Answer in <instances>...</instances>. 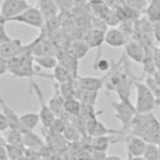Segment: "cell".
I'll list each match as a JSON object with an SVG mask.
<instances>
[{
  "label": "cell",
  "mask_w": 160,
  "mask_h": 160,
  "mask_svg": "<svg viewBox=\"0 0 160 160\" xmlns=\"http://www.w3.org/2000/svg\"><path fill=\"white\" fill-rule=\"evenodd\" d=\"M146 141L138 136V135H132L126 141V148H128V154L130 156H142L145 148H146Z\"/></svg>",
  "instance_id": "14"
},
{
  "label": "cell",
  "mask_w": 160,
  "mask_h": 160,
  "mask_svg": "<svg viewBox=\"0 0 160 160\" xmlns=\"http://www.w3.org/2000/svg\"><path fill=\"white\" fill-rule=\"evenodd\" d=\"M6 145V144H5ZM4 144H0V160H8V151H6V146Z\"/></svg>",
  "instance_id": "42"
},
{
  "label": "cell",
  "mask_w": 160,
  "mask_h": 160,
  "mask_svg": "<svg viewBox=\"0 0 160 160\" xmlns=\"http://www.w3.org/2000/svg\"><path fill=\"white\" fill-rule=\"evenodd\" d=\"M39 160H51V159H49V158H44V156H40V159Z\"/></svg>",
  "instance_id": "49"
},
{
  "label": "cell",
  "mask_w": 160,
  "mask_h": 160,
  "mask_svg": "<svg viewBox=\"0 0 160 160\" xmlns=\"http://www.w3.org/2000/svg\"><path fill=\"white\" fill-rule=\"evenodd\" d=\"M18 160H30V158H29V156H28V155L25 154V155H22L21 158H19Z\"/></svg>",
  "instance_id": "47"
},
{
  "label": "cell",
  "mask_w": 160,
  "mask_h": 160,
  "mask_svg": "<svg viewBox=\"0 0 160 160\" xmlns=\"http://www.w3.org/2000/svg\"><path fill=\"white\" fill-rule=\"evenodd\" d=\"M29 6L26 0H2L0 4V20L10 21V19L18 16Z\"/></svg>",
  "instance_id": "7"
},
{
  "label": "cell",
  "mask_w": 160,
  "mask_h": 160,
  "mask_svg": "<svg viewBox=\"0 0 160 160\" xmlns=\"http://www.w3.org/2000/svg\"><path fill=\"white\" fill-rule=\"evenodd\" d=\"M20 121L25 130H34L40 121V115L36 112H26L20 115Z\"/></svg>",
  "instance_id": "25"
},
{
  "label": "cell",
  "mask_w": 160,
  "mask_h": 160,
  "mask_svg": "<svg viewBox=\"0 0 160 160\" xmlns=\"http://www.w3.org/2000/svg\"><path fill=\"white\" fill-rule=\"evenodd\" d=\"M34 55L29 50L28 45H25V49L20 54L8 60V71L15 78H28L30 79V81L34 80V76L52 78V75L36 71L34 68Z\"/></svg>",
  "instance_id": "1"
},
{
  "label": "cell",
  "mask_w": 160,
  "mask_h": 160,
  "mask_svg": "<svg viewBox=\"0 0 160 160\" xmlns=\"http://www.w3.org/2000/svg\"><path fill=\"white\" fill-rule=\"evenodd\" d=\"M112 142L111 135H101V136H90L89 139V148L94 150L106 151L109 145Z\"/></svg>",
  "instance_id": "19"
},
{
  "label": "cell",
  "mask_w": 160,
  "mask_h": 160,
  "mask_svg": "<svg viewBox=\"0 0 160 160\" xmlns=\"http://www.w3.org/2000/svg\"><path fill=\"white\" fill-rule=\"evenodd\" d=\"M84 41L89 45L90 49L100 48L101 44L105 42V31L96 28H90L84 35Z\"/></svg>",
  "instance_id": "15"
},
{
  "label": "cell",
  "mask_w": 160,
  "mask_h": 160,
  "mask_svg": "<svg viewBox=\"0 0 160 160\" xmlns=\"http://www.w3.org/2000/svg\"><path fill=\"white\" fill-rule=\"evenodd\" d=\"M104 160H121V158H119V156H116V155H109V156H106Z\"/></svg>",
  "instance_id": "44"
},
{
  "label": "cell",
  "mask_w": 160,
  "mask_h": 160,
  "mask_svg": "<svg viewBox=\"0 0 160 160\" xmlns=\"http://www.w3.org/2000/svg\"><path fill=\"white\" fill-rule=\"evenodd\" d=\"M141 64H142V68H144V72L146 75H154L155 71L158 70L156 69V65L154 62V59H152V51L146 52V55H145V58H144V60H142Z\"/></svg>",
  "instance_id": "30"
},
{
  "label": "cell",
  "mask_w": 160,
  "mask_h": 160,
  "mask_svg": "<svg viewBox=\"0 0 160 160\" xmlns=\"http://www.w3.org/2000/svg\"><path fill=\"white\" fill-rule=\"evenodd\" d=\"M34 61L38 66L45 70L54 69L59 64V59L56 55H42V56H34Z\"/></svg>",
  "instance_id": "23"
},
{
  "label": "cell",
  "mask_w": 160,
  "mask_h": 160,
  "mask_svg": "<svg viewBox=\"0 0 160 160\" xmlns=\"http://www.w3.org/2000/svg\"><path fill=\"white\" fill-rule=\"evenodd\" d=\"M9 39H11V38L8 35V32H6V30H5L4 21H1V22H0V44L4 42V41H6V40H9Z\"/></svg>",
  "instance_id": "40"
},
{
  "label": "cell",
  "mask_w": 160,
  "mask_h": 160,
  "mask_svg": "<svg viewBox=\"0 0 160 160\" xmlns=\"http://www.w3.org/2000/svg\"><path fill=\"white\" fill-rule=\"evenodd\" d=\"M6 151H8V158L10 160H18L26 152V148L24 145H12V144H6Z\"/></svg>",
  "instance_id": "28"
},
{
  "label": "cell",
  "mask_w": 160,
  "mask_h": 160,
  "mask_svg": "<svg viewBox=\"0 0 160 160\" xmlns=\"http://www.w3.org/2000/svg\"><path fill=\"white\" fill-rule=\"evenodd\" d=\"M58 59H59V62L61 65H64L66 69H69L71 71V74L78 78V70H79V59L75 58L69 50H62L60 52H58Z\"/></svg>",
  "instance_id": "13"
},
{
  "label": "cell",
  "mask_w": 160,
  "mask_h": 160,
  "mask_svg": "<svg viewBox=\"0 0 160 160\" xmlns=\"http://www.w3.org/2000/svg\"><path fill=\"white\" fill-rule=\"evenodd\" d=\"M124 48H125V54L129 59H131L132 61L139 62V64L142 62V60L146 55V50L140 41L135 40V39H129Z\"/></svg>",
  "instance_id": "11"
},
{
  "label": "cell",
  "mask_w": 160,
  "mask_h": 160,
  "mask_svg": "<svg viewBox=\"0 0 160 160\" xmlns=\"http://www.w3.org/2000/svg\"><path fill=\"white\" fill-rule=\"evenodd\" d=\"M111 61H109L108 59H99V55L95 59L94 62V69L98 71H109L111 69Z\"/></svg>",
  "instance_id": "34"
},
{
  "label": "cell",
  "mask_w": 160,
  "mask_h": 160,
  "mask_svg": "<svg viewBox=\"0 0 160 160\" xmlns=\"http://www.w3.org/2000/svg\"><path fill=\"white\" fill-rule=\"evenodd\" d=\"M8 160H10V159H8Z\"/></svg>",
  "instance_id": "51"
},
{
  "label": "cell",
  "mask_w": 160,
  "mask_h": 160,
  "mask_svg": "<svg viewBox=\"0 0 160 160\" xmlns=\"http://www.w3.org/2000/svg\"><path fill=\"white\" fill-rule=\"evenodd\" d=\"M149 1H150V0H149Z\"/></svg>",
  "instance_id": "52"
},
{
  "label": "cell",
  "mask_w": 160,
  "mask_h": 160,
  "mask_svg": "<svg viewBox=\"0 0 160 160\" xmlns=\"http://www.w3.org/2000/svg\"><path fill=\"white\" fill-rule=\"evenodd\" d=\"M134 86L136 90L135 106H136L138 112L139 114L151 112L158 106V101H156L154 92L151 91V89L149 88V85L145 81H140L136 78H134Z\"/></svg>",
  "instance_id": "3"
},
{
  "label": "cell",
  "mask_w": 160,
  "mask_h": 160,
  "mask_svg": "<svg viewBox=\"0 0 160 160\" xmlns=\"http://www.w3.org/2000/svg\"><path fill=\"white\" fill-rule=\"evenodd\" d=\"M89 154H90L91 160H104V159L108 156V155H106V151L94 150V149H90V148H89Z\"/></svg>",
  "instance_id": "37"
},
{
  "label": "cell",
  "mask_w": 160,
  "mask_h": 160,
  "mask_svg": "<svg viewBox=\"0 0 160 160\" xmlns=\"http://www.w3.org/2000/svg\"><path fill=\"white\" fill-rule=\"evenodd\" d=\"M98 94L99 91H94V90H86V89H81L76 86V92H75V98L82 102V104H89V105H95L96 99H98Z\"/></svg>",
  "instance_id": "20"
},
{
  "label": "cell",
  "mask_w": 160,
  "mask_h": 160,
  "mask_svg": "<svg viewBox=\"0 0 160 160\" xmlns=\"http://www.w3.org/2000/svg\"><path fill=\"white\" fill-rule=\"evenodd\" d=\"M5 140H6V144L24 145V131L10 128L5 131Z\"/></svg>",
  "instance_id": "24"
},
{
  "label": "cell",
  "mask_w": 160,
  "mask_h": 160,
  "mask_svg": "<svg viewBox=\"0 0 160 160\" xmlns=\"http://www.w3.org/2000/svg\"><path fill=\"white\" fill-rule=\"evenodd\" d=\"M152 34H154L155 41H158L160 44V20L152 22Z\"/></svg>",
  "instance_id": "39"
},
{
  "label": "cell",
  "mask_w": 160,
  "mask_h": 160,
  "mask_svg": "<svg viewBox=\"0 0 160 160\" xmlns=\"http://www.w3.org/2000/svg\"><path fill=\"white\" fill-rule=\"evenodd\" d=\"M50 109L54 111V114L56 116H61V114L64 112V104H65V98L61 95L60 90H59V84H55V91L52 98L50 99V101L48 102Z\"/></svg>",
  "instance_id": "17"
},
{
  "label": "cell",
  "mask_w": 160,
  "mask_h": 160,
  "mask_svg": "<svg viewBox=\"0 0 160 160\" xmlns=\"http://www.w3.org/2000/svg\"><path fill=\"white\" fill-rule=\"evenodd\" d=\"M45 145L44 140L36 135L32 130H25L24 131V146L28 149H34V150H40Z\"/></svg>",
  "instance_id": "18"
},
{
  "label": "cell",
  "mask_w": 160,
  "mask_h": 160,
  "mask_svg": "<svg viewBox=\"0 0 160 160\" xmlns=\"http://www.w3.org/2000/svg\"><path fill=\"white\" fill-rule=\"evenodd\" d=\"M108 76H109V71H106V74L104 76H101V78H98V76H80V75H78V78L75 79V84H76L78 88H81V89L99 91L102 86H105Z\"/></svg>",
  "instance_id": "9"
},
{
  "label": "cell",
  "mask_w": 160,
  "mask_h": 160,
  "mask_svg": "<svg viewBox=\"0 0 160 160\" xmlns=\"http://www.w3.org/2000/svg\"><path fill=\"white\" fill-rule=\"evenodd\" d=\"M130 128L132 129V135L142 138L146 142L160 145V122L151 112H138L132 119Z\"/></svg>",
  "instance_id": "2"
},
{
  "label": "cell",
  "mask_w": 160,
  "mask_h": 160,
  "mask_svg": "<svg viewBox=\"0 0 160 160\" xmlns=\"http://www.w3.org/2000/svg\"><path fill=\"white\" fill-rule=\"evenodd\" d=\"M66 121L62 119V118H59V116H56L55 118V120L52 121V124H51V126L48 129L51 134H58V135H62V132H64V130H65V128H66Z\"/></svg>",
  "instance_id": "32"
},
{
  "label": "cell",
  "mask_w": 160,
  "mask_h": 160,
  "mask_svg": "<svg viewBox=\"0 0 160 160\" xmlns=\"http://www.w3.org/2000/svg\"><path fill=\"white\" fill-rule=\"evenodd\" d=\"M8 129H10L9 119L6 118V115L4 112H0V132L1 131H6Z\"/></svg>",
  "instance_id": "38"
},
{
  "label": "cell",
  "mask_w": 160,
  "mask_h": 160,
  "mask_svg": "<svg viewBox=\"0 0 160 160\" xmlns=\"http://www.w3.org/2000/svg\"><path fill=\"white\" fill-rule=\"evenodd\" d=\"M149 4H151V5L156 6L158 9H160V0H150V1H149Z\"/></svg>",
  "instance_id": "45"
},
{
  "label": "cell",
  "mask_w": 160,
  "mask_h": 160,
  "mask_svg": "<svg viewBox=\"0 0 160 160\" xmlns=\"http://www.w3.org/2000/svg\"><path fill=\"white\" fill-rule=\"evenodd\" d=\"M60 12H68L75 8V0H55Z\"/></svg>",
  "instance_id": "36"
},
{
  "label": "cell",
  "mask_w": 160,
  "mask_h": 160,
  "mask_svg": "<svg viewBox=\"0 0 160 160\" xmlns=\"http://www.w3.org/2000/svg\"><path fill=\"white\" fill-rule=\"evenodd\" d=\"M36 6L41 11V14L44 15L45 20H49V19L55 18V16H59V14H60L55 0H38L36 1Z\"/></svg>",
  "instance_id": "16"
},
{
  "label": "cell",
  "mask_w": 160,
  "mask_h": 160,
  "mask_svg": "<svg viewBox=\"0 0 160 160\" xmlns=\"http://www.w3.org/2000/svg\"><path fill=\"white\" fill-rule=\"evenodd\" d=\"M128 160H146V159H145L144 156H130V155H129Z\"/></svg>",
  "instance_id": "46"
},
{
  "label": "cell",
  "mask_w": 160,
  "mask_h": 160,
  "mask_svg": "<svg viewBox=\"0 0 160 160\" xmlns=\"http://www.w3.org/2000/svg\"><path fill=\"white\" fill-rule=\"evenodd\" d=\"M152 76H154L155 81H156V82L160 85V70H156V71H155V74H154Z\"/></svg>",
  "instance_id": "43"
},
{
  "label": "cell",
  "mask_w": 160,
  "mask_h": 160,
  "mask_svg": "<svg viewBox=\"0 0 160 160\" xmlns=\"http://www.w3.org/2000/svg\"><path fill=\"white\" fill-rule=\"evenodd\" d=\"M29 50L34 56H42V55H58L59 48L56 44L50 39L49 34L41 29L40 35L30 44H28Z\"/></svg>",
  "instance_id": "4"
},
{
  "label": "cell",
  "mask_w": 160,
  "mask_h": 160,
  "mask_svg": "<svg viewBox=\"0 0 160 160\" xmlns=\"http://www.w3.org/2000/svg\"><path fill=\"white\" fill-rule=\"evenodd\" d=\"M64 109H65V111H68V112H69V114H71V115H80L81 102H80L76 98L65 99Z\"/></svg>",
  "instance_id": "29"
},
{
  "label": "cell",
  "mask_w": 160,
  "mask_h": 160,
  "mask_svg": "<svg viewBox=\"0 0 160 160\" xmlns=\"http://www.w3.org/2000/svg\"><path fill=\"white\" fill-rule=\"evenodd\" d=\"M159 160H160V145H159Z\"/></svg>",
  "instance_id": "50"
},
{
  "label": "cell",
  "mask_w": 160,
  "mask_h": 160,
  "mask_svg": "<svg viewBox=\"0 0 160 160\" xmlns=\"http://www.w3.org/2000/svg\"><path fill=\"white\" fill-rule=\"evenodd\" d=\"M125 1L129 6H131L132 9H135L139 12L145 11L149 5V0H125Z\"/></svg>",
  "instance_id": "35"
},
{
  "label": "cell",
  "mask_w": 160,
  "mask_h": 160,
  "mask_svg": "<svg viewBox=\"0 0 160 160\" xmlns=\"http://www.w3.org/2000/svg\"><path fill=\"white\" fill-rule=\"evenodd\" d=\"M0 144H4V145L6 144V140H5V138H1V136H0Z\"/></svg>",
  "instance_id": "48"
},
{
  "label": "cell",
  "mask_w": 160,
  "mask_h": 160,
  "mask_svg": "<svg viewBox=\"0 0 160 160\" xmlns=\"http://www.w3.org/2000/svg\"><path fill=\"white\" fill-rule=\"evenodd\" d=\"M8 71V60L0 56V75L5 74Z\"/></svg>",
  "instance_id": "41"
},
{
  "label": "cell",
  "mask_w": 160,
  "mask_h": 160,
  "mask_svg": "<svg viewBox=\"0 0 160 160\" xmlns=\"http://www.w3.org/2000/svg\"><path fill=\"white\" fill-rule=\"evenodd\" d=\"M142 156L146 160H159V145L154 142H148Z\"/></svg>",
  "instance_id": "31"
},
{
  "label": "cell",
  "mask_w": 160,
  "mask_h": 160,
  "mask_svg": "<svg viewBox=\"0 0 160 160\" xmlns=\"http://www.w3.org/2000/svg\"><path fill=\"white\" fill-rule=\"evenodd\" d=\"M52 79L56 80L58 84H61V82H65V81H69V80H72V79H76L71 71L69 69H66L64 65H61L60 62L54 68V72H52Z\"/></svg>",
  "instance_id": "22"
},
{
  "label": "cell",
  "mask_w": 160,
  "mask_h": 160,
  "mask_svg": "<svg viewBox=\"0 0 160 160\" xmlns=\"http://www.w3.org/2000/svg\"><path fill=\"white\" fill-rule=\"evenodd\" d=\"M129 38L116 26H112L105 31V44L112 48H121L125 46Z\"/></svg>",
  "instance_id": "12"
},
{
  "label": "cell",
  "mask_w": 160,
  "mask_h": 160,
  "mask_svg": "<svg viewBox=\"0 0 160 160\" xmlns=\"http://www.w3.org/2000/svg\"><path fill=\"white\" fill-rule=\"evenodd\" d=\"M145 16L151 21V22H155V21H159L160 20V9H158L156 6L149 4L146 10H145Z\"/></svg>",
  "instance_id": "33"
},
{
  "label": "cell",
  "mask_w": 160,
  "mask_h": 160,
  "mask_svg": "<svg viewBox=\"0 0 160 160\" xmlns=\"http://www.w3.org/2000/svg\"><path fill=\"white\" fill-rule=\"evenodd\" d=\"M59 90H60L61 95H62L65 99L75 98V92H76V84H75V79L59 84Z\"/></svg>",
  "instance_id": "26"
},
{
  "label": "cell",
  "mask_w": 160,
  "mask_h": 160,
  "mask_svg": "<svg viewBox=\"0 0 160 160\" xmlns=\"http://www.w3.org/2000/svg\"><path fill=\"white\" fill-rule=\"evenodd\" d=\"M10 21L14 22H20V24H25L36 29H42L45 25V18L41 14V11L38 9V6H29L25 11H22L21 14H19L18 16L10 19Z\"/></svg>",
  "instance_id": "6"
},
{
  "label": "cell",
  "mask_w": 160,
  "mask_h": 160,
  "mask_svg": "<svg viewBox=\"0 0 160 160\" xmlns=\"http://www.w3.org/2000/svg\"><path fill=\"white\" fill-rule=\"evenodd\" d=\"M31 86H32V89H34V91H35V94H36V96H38V99H39V102H40V111H39V115H40V122L42 124L44 129H49V128L51 126L52 121L55 120L56 115H55L54 111L50 109L49 104L45 102V100H44V95H42L40 88H39V85H38L34 80H31Z\"/></svg>",
  "instance_id": "8"
},
{
  "label": "cell",
  "mask_w": 160,
  "mask_h": 160,
  "mask_svg": "<svg viewBox=\"0 0 160 160\" xmlns=\"http://www.w3.org/2000/svg\"><path fill=\"white\" fill-rule=\"evenodd\" d=\"M25 49L21 39H9L0 44V56L9 60L18 54H20Z\"/></svg>",
  "instance_id": "10"
},
{
  "label": "cell",
  "mask_w": 160,
  "mask_h": 160,
  "mask_svg": "<svg viewBox=\"0 0 160 160\" xmlns=\"http://www.w3.org/2000/svg\"><path fill=\"white\" fill-rule=\"evenodd\" d=\"M110 104L115 111V116L119 119V121L122 125V130H126L128 128H130L132 119L138 114L136 106L131 102V100L130 99H120V101H118V102L110 100Z\"/></svg>",
  "instance_id": "5"
},
{
  "label": "cell",
  "mask_w": 160,
  "mask_h": 160,
  "mask_svg": "<svg viewBox=\"0 0 160 160\" xmlns=\"http://www.w3.org/2000/svg\"><path fill=\"white\" fill-rule=\"evenodd\" d=\"M89 49H90V48H89V45L84 41V39H82V40H75V41L70 42V44H69V48H68V50H69L75 58H78L79 60L82 59V58L88 54Z\"/></svg>",
  "instance_id": "21"
},
{
  "label": "cell",
  "mask_w": 160,
  "mask_h": 160,
  "mask_svg": "<svg viewBox=\"0 0 160 160\" xmlns=\"http://www.w3.org/2000/svg\"><path fill=\"white\" fill-rule=\"evenodd\" d=\"M62 136L69 142H78V141H80V139H86V138H82V135L78 131V129L69 122L66 124V128L62 132Z\"/></svg>",
  "instance_id": "27"
}]
</instances>
